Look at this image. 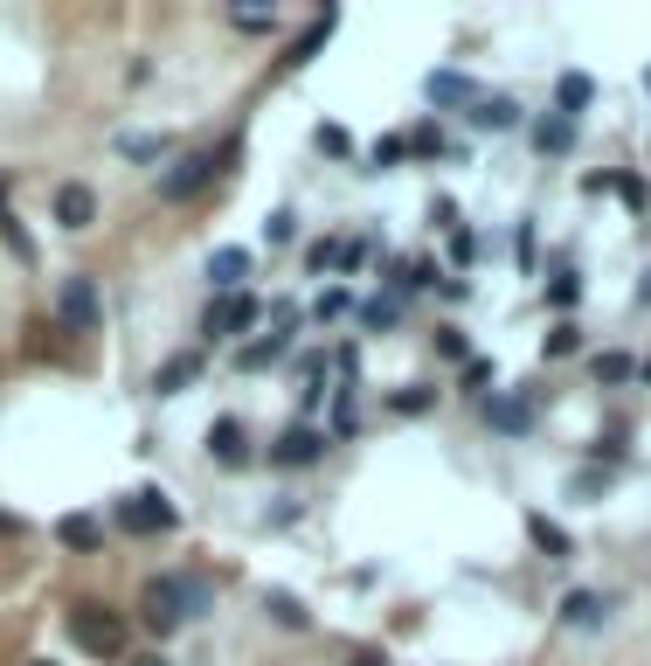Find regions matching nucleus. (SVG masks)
Listing matches in <instances>:
<instances>
[{"label": "nucleus", "mask_w": 651, "mask_h": 666, "mask_svg": "<svg viewBox=\"0 0 651 666\" xmlns=\"http://www.w3.org/2000/svg\"><path fill=\"white\" fill-rule=\"evenodd\" d=\"M638 299H644V305H651V271H644V285H638Z\"/></svg>", "instance_id": "41"}, {"label": "nucleus", "mask_w": 651, "mask_h": 666, "mask_svg": "<svg viewBox=\"0 0 651 666\" xmlns=\"http://www.w3.org/2000/svg\"><path fill=\"white\" fill-rule=\"evenodd\" d=\"M63 625H70V638H76L84 653H97V659H125V618H112L104 604H70Z\"/></svg>", "instance_id": "1"}, {"label": "nucleus", "mask_w": 651, "mask_h": 666, "mask_svg": "<svg viewBox=\"0 0 651 666\" xmlns=\"http://www.w3.org/2000/svg\"><path fill=\"white\" fill-rule=\"evenodd\" d=\"M133 666H174V659H167V653H146V659H133Z\"/></svg>", "instance_id": "39"}, {"label": "nucleus", "mask_w": 651, "mask_h": 666, "mask_svg": "<svg viewBox=\"0 0 651 666\" xmlns=\"http://www.w3.org/2000/svg\"><path fill=\"white\" fill-rule=\"evenodd\" d=\"M631 375H638L631 354H617V347H610V354H596V382H610V389H617V382H631Z\"/></svg>", "instance_id": "27"}, {"label": "nucleus", "mask_w": 651, "mask_h": 666, "mask_svg": "<svg viewBox=\"0 0 651 666\" xmlns=\"http://www.w3.org/2000/svg\"><path fill=\"white\" fill-rule=\"evenodd\" d=\"M188 382H201V354H174V362H160V375H153V396H180Z\"/></svg>", "instance_id": "17"}, {"label": "nucleus", "mask_w": 651, "mask_h": 666, "mask_svg": "<svg viewBox=\"0 0 651 666\" xmlns=\"http://www.w3.org/2000/svg\"><path fill=\"white\" fill-rule=\"evenodd\" d=\"M589 97H596V84H589L582 70H568L561 84H555V112H561V118H582V112H589Z\"/></svg>", "instance_id": "18"}, {"label": "nucleus", "mask_w": 651, "mask_h": 666, "mask_svg": "<svg viewBox=\"0 0 651 666\" xmlns=\"http://www.w3.org/2000/svg\"><path fill=\"white\" fill-rule=\"evenodd\" d=\"M319 146H326V153H354V139L340 133V125H319Z\"/></svg>", "instance_id": "38"}, {"label": "nucleus", "mask_w": 651, "mask_h": 666, "mask_svg": "<svg viewBox=\"0 0 651 666\" xmlns=\"http://www.w3.org/2000/svg\"><path fill=\"white\" fill-rule=\"evenodd\" d=\"M576 299H582V285H576V278H568V271H561V278H555V285H548V305H555V313H568V305H576Z\"/></svg>", "instance_id": "35"}, {"label": "nucleus", "mask_w": 651, "mask_h": 666, "mask_svg": "<svg viewBox=\"0 0 651 666\" xmlns=\"http://www.w3.org/2000/svg\"><path fill=\"white\" fill-rule=\"evenodd\" d=\"M396 160H409V139H375L368 167H396Z\"/></svg>", "instance_id": "34"}, {"label": "nucleus", "mask_w": 651, "mask_h": 666, "mask_svg": "<svg viewBox=\"0 0 651 666\" xmlns=\"http://www.w3.org/2000/svg\"><path fill=\"white\" fill-rule=\"evenodd\" d=\"M222 160H237V146H229ZM222 160H216V153H188V160H174V167L160 174V201H195V195L222 174Z\"/></svg>", "instance_id": "4"}, {"label": "nucleus", "mask_w": 651, "mask_h": 666, "mask_svg": "<svg viewBox=\"0 0 651 666\" xmlns=\"http://www.w3.org/2000/svg\"><path fill=\"white\" fill-rule=\"evenodd\" d=\"M208 458H216V466H250V430L237 417H216L208 424Z\"/></svg>", "instance_id": "11"}, {"label": "nucleus", "mask_w": 651, "mask_h": 666, "mask_svg": "<svg viewBox=\"0 0 651 666\" xmlns=\"http://www.w3.org/2000/svg\"><path fill=\"white\" fill-rule=\"evenodd\" d=\"M112 514H118V528L125 534H167L180 514H174V507H167V493H125L118 507H112Z\"/></svg>", "instance_id": "7"}, {"label": "nucleus", "mask_w": 651, "mask_h": 666, "mask_svg": "<svg viewBox=\"0 0 651 666\" xmlns=\"http://www.w3.org/2000/svg\"><path fill=\"white\" fill-rule=\"evenodd\" d=\"M603 486H610V472H576V479H568V493H576V500H596Z\"/></svg>", "instance_id": "37"}, {"label": "nucleus", "mask_w": 651, "mask_h": 666, "mask_svg": "<svg viewBox=\"0 0 651 666\" xmlns=\"http://www.w3.org/2000/svg\"><path fill=\"white\" fill-rule=\"evenodd\" d=\"M229 21H237L243 35H271V29H277V14H271V8H237Z\"/></svg>", "instance_id": "31"}, {"label": "nucleus", "mask_w": 651, "mask_h": 666, "mask_svg": "<svg viewBox=\"0 0 651 666\" xmlns=\"http://www.w3.org/2000/svg\"><path fill=\"white\" fill-rule=\"evenodd\" d=\"M396 320H402V299H360V326L368 333H388Z\"/></svg>", "instance_id": "24"}, {"label": "nucleus", "mask_w": 651, "mask_h": 666, "mask_svg": "<svg viewBox=\"0 0 651 666\" xmlns=\"http://www.w3.org/2000/svg\"><path fill=\"white\" fill-rule=\"evenodd\" d=\"M319 458H326V430L319 424H292V430H284V438L271 445V466H319Z\"/></svg>", "instance_id": "8"}, {"label": "nucleus", "mask_w": 651, "mask_h": 666, "mask_svg": "<svg viewBox=\"0 0 651 666\" xmlns=\"http://www.w3.org/2000/svg\"><path fill=\"white\" fill-rule=\"evenodd\" d=\"M644 91H651V70H644Z\"/></svg>", "instance_id": "44"}, {"label": "nucleus", "mask_w": 651, "mask_h": 666, "mask_svg": "<svg viewBox=\"0 0 651 666\" xmlns=\"http://www.w3.org/2000/svg\"><path fill=\"white\" fill-rule=\"evenodd\" d=\"M256 305L250 292H229V299H208V313H201V341H237V333H250L256 326Z\"/></svg>", "instance_id": "5"}, {"label": "nucleus", "mask_w": 651, "mask_h": 666, "mask_svg": "<svg viewBox=\"0 0 651 666\" xmlns=\"http://www.w3.org/2000/svg\"><path fill=\"white\" fill-rule=\"evenodd\" d=\"M472 125H479V133H513V125H519V97H506V91L479 97V105H472Z\"/></svg>", "instance_id": "16"}, {"label": "nucleus", "mask_w": 651, "mask_h": 666, "mask_svg": "<svg viewBox=\"0 0 651 666\" xmlns=\"http://www.w3.org/2000/svg\"><path fill=\"white\" fill-rule=\"evenodd\" d=\"M56 222H63V229H91V222H97V195H91L84 181H63V188H56Z\"/></svg>", "instance_id": "14"}, {"label": "nucleus", "mask_w": 651, "mask_h": 666, "mask_svg": "<svg viewBox=\"0 0 651 666\" xmlns=\"http://www.w3.org/2000/svg\"><path fill=\"white\" fill-rule=\"evenodd\" d=\"M29 666H56V659H29Z\"/></svg>", "instance_id": "42"}, {"label": "nucleus", "mask_w": 651, "mask_h": 666, "mask_svg": "<svg viewBox=\"0 0 651 666\" xmlns=\"http://www.w3.org/2000/svg\"><path fill=\"white\" fill-rule=\"evenodd\" d=\"M610 618V597L603 591H568L561 597V625L568 632H589V625H603Z\"/></svg>", "instance_id": "15"}, {"label": "nucleus", "mask_w": 651, "mask_h": 666, "mask_svg": "<svg viewBox=\"0 0 651 666\" xmlns=\"http://www.w3.org/2000/svg\"><path fill=\"white\" fill-rule=\"evenodd\" d=\"M56 320L70 333H97L104 326V299H97L91 278H63V285H56Z\"/></svg>", "instance_id": "6"}, {"label": "nucleus", "mask_w": 651, "mask_h": 666, "mask_svg": "<svg viewBox=\"0 0 651 666\" xmlns=\"http://www.w3.org/2000/svg\"><path fill=\"white\" fill-rule=\"evenodd\" d=\"M264 611H271V618H277L284 632H305V625H312V611H305L292 591H264Z\"/></svg>", "instance_id": "20"}, {"label": "nucleus", "mask_w": 651, "mask_h": 666, "mask_svg": "<svg viewBox=\"0 0 651 666\" xmlns=\"http://www.w3.org/2000/svg\"><path fill=\"white\" fill-rule=\"evenodd\" d=\"M534 146H540V153H568V146H576V118H561V112L540 118V125H534Z\"/></svg>", "instance_id": "21"}, {"label": "nucleus", "mask_w": 651, "mask_h": 666, "mask_svg": "<svg viewBox=\"0 0 651 666\" xmlns=\"http://www.w3.org/2000/svg\"><path fill=\"white\" fill-rule=\"evenodd\" d=\"M340 258H347V243H333V237H319V243L305 250V264H312V271H340Z\"/></svg>", "instance_id": "30"}, {"label": "nucleus", "mask_w": 651, "mask_h": 666, "mask_svg": "<svg viewBox=\"0 0 651 666\" xmlns=\"http://www.w3.org/2000/svg\"><path fill=\"white\" fill-rule=\"evenodd\" d=\"M139 625H146L153 638H167V632L188 625V604H180V576H153L146 591H139Z\"/></svg>", "instance_id": "3"}, {"label": "nucleus", "mask_w": 651, "mask_h": 666, "mask_svg": "<svg viewBox=\"0 0 651 666\" xmlns=\"http://www.w3.org/2000/svg\"><path fill=\"white\" fill-rule=\"evenodd\" d=\"M354 666H388V659H381V653H360V659H354Z\"/></svg>", "instance_id": "40"}, {"label": "nucleus", "mask_w": 651, "mask_h": 666, "mask_svg": "<svg viewBox=\"0 0 651 666\" xmlns=\"http://www.w3.org/2000/svg\"><path fill=\"white\" fill-rule=\"evenodd\" d=\"M527 542H534V549H548L555 562H561V555H576V542H568V528H555L548 514H527Z\"/></svg>", "instance_id": "19"}, {"label": "nucleus", "mask_w": 651, "mask_h": 666, "mask_svg": "<svg viewBox=\"0 0 651 666\" xmlns=\"http://www.w3.org/2000/svg\"><path fill=\"white\" fill-rule=\"evenodd\" d=\"M576 347H582V326H576V320H555L548 341H540V354H548V362H568Z\"/></svg>", "instance_id": "22"}, {"label": "nucleus", "mask_w": 651, "mask_h": 666, "mask_svg": "<svg viewBox=\"0 0 651 666\" xmlns=\"http://www.w3.org/2000/svg\"><path fill=\"white\" fill-rule=\"evenodd\" d=\"M437 354H444V362H472V347H464V326H437Z\"/></svg>", "instance_id": "33"}, {"label": "nucleus", "mask_w": 651, "mask_h": 666, "mask_svg": "<svg viewBox=\"0 0 651 666\" xmlns=\"http://www.w3.org/2000/svg\"><path fill=\"white\" fill-rule=\"evenodd\" d=\"M118 153H125V160H160L167 139H160V133H125V139H118Z\"/></svg>", "instance_id": "28"}, {"label": "nucleus", "mask_w": 651, "mask_h": 666, "mask_svg": "<svg viewBox=\"0 0 651 666\" xmlns=\"http://www.w3.org/2000/svg\"><path fill=\"white\" fill-rule=\"evenodd\" d=\"M492 382H500V362H485V354H472V362L458 368V389H472V396H485Z\"/></svg>", "instance_id": "25"}, {"label": "nucleus", "mask_w": 651, "mask_h": 666, "mask_svg": "<svg viewBox=\"0 0 651 666\" xmlns=\"http://www.w3.org/2000/svg\"><path fill=\"white\" fill-rule=\"evenodd\" d=\"M437 403V389H423V382H416V389H402L396 403H388V409H402V417H416V409H430Z\"/></svg>", "instance_id": "36"}, {"label": "nucleus", "mask_w": 651, "mask_h": 666, "mask_svg": "<svg viewBox=\"0 0 651 666\" xmlns=\"http://www.w3.org/2000/svg\"><path fill=\"white\" fill-rule=\"evenodd\" d=\"M292 237H298V216L292 209H271L264 216V243H292Z\"/></svg>", "instance_id": "32"}, {"label": "nucleus", "mask_w": 651, "mask_h": 666, "mask_svg": "<svg viewBox=\"0 0 651 666\" xmlns=\"http://www.w3.org/2000/svg\"><path fill=\"white\" fill-rule=\"evenodd\" d=\"M243 278H250V250H237V243H222L216 258H208V285H216L222 299H229V292H243Z\"/></svg>", "instance_id": "13"}, {"label": "nucleus", "mask_w": 651, "mask_h": 666, "mask_svg": "<svg viewBox=\"0 0 651 666\" xmlns=\"http://www.w3.org/2000/svg\"><path fill=\"white\" fill-rule=\"evenodd\" d=\"M638 375H644V382H651V362H644V368H638Z\"/></svg>", "instance_id": "43"}, {"label": "nucleus", "mask_w": 651, "mask_h": 666, "mask_svg": "<svg viewBox=\"0 0 651 666\" xmlns=\"http://www.w3.org/2000/svg\"><path fill=\"white\" fill-rule=\"evenodd\" d=\"M423 97H430L437 112H458V105L472 112L485 91H479V84H472V76H464V70H430V76H423Z\"/></svg>", "instance_id": "9"}, {"label": "nucleus", "mask_w": 651, "mask_h": 666, "mask_svg": "<svg viewBox=\"0 0 651 666\" xmlns=\"http://www.w3.org/2000/svg\"><path fill=\"white\" fill-rule=\"evenodd\" d=\"M485 424L500 430V438H527V430H534V396H492L485 403Z\"/></svg>", "instance_id": "12"}, {"label": "nucleus", "mask_w": 651, "mask_h": 666, "mask_svg": "<svg viewBox=\"0 0 651 666\" xmlns=\"http://www.w3.org/2000/svg\"><path fill=\"white\" fill-rule=\"evenodd\" d=\"M333 29H340V8L312 14L305 29H298V42H292V49H284V56H277V70H305V63H312V56H319V49L333 42Z\"/></svg>", "instance_id": "10"}, {"label": "nucleus", "mask_w": 651, "mask_h": 666, "mask_svg": "<svg viewBox=\"0 0 651 666\" xmlns=\"http://www.w3.org/2000/svg\"><path fill=\"white\" fill-rule=\"evenodd\" d=\"M0 237H8V250H14L21 264H35V243H29V229L14 222V209H8V201H0Z\"/></svg>", "instance_id": "26"}, {"label": "nucleus", "mask_w": 651, "mask_h": 666, "mask_svg": "<svg viewBox=\"0 0 651 666\" xmlns=\"http://www.w3.org/2000/svg\"><path fill=\"white\" fill-rule=\"evenodd\" d=\"M292 341H298V305H277L271 333H256V341H243V347H237V368H243V375L271 368V362H284V354H292Z\"/></svg>", "instance_id": "2"}, {"label": "nucleus", "mask_w": 651, "mask_h": 666, "mask_svg": "<svg viewBox=\"0 0 651 666\" xmlns=\"http://www.w3.org/2000/svg\"><path fill=\"white\" fill-rule=\"evenodd\" d=\"M56 534H63L70 549H97V542H104V528H97L91 514H63V521H56Z\"/></svg>", "instance_id": "23"}, {"label": "nucleus", "mask_w": 651, "mask_h": 666, "mask_svg": "<svg viewBox=\"0 0 651 666\" xmlns=\"http://www.w3.org/2000/svg\"><path fill=\"white\" fill-rule=\"evenodd\" d=\"M340 313H354V292H347V285H326V292H319V305H312V320L326 326V320H340Z\"/></svg>", "instance_id": "29"}]
</instances>
